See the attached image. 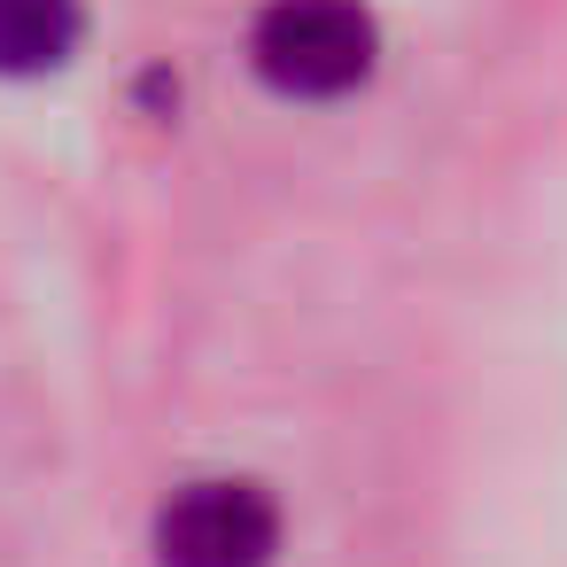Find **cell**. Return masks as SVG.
I'll return each mask as SVG.
<instances>
[{
	"mask_svg": "<svg viewBox=\"0 0 567 567\" xmlns=\"http://www.w3.org/2000/svg\"><path fill=\"white\" fill-rule=\"evenodd\" d=\"M249 55H257L265 86H280L296 102H334L373 71V17L358 0H265Z\"/></svg>",
	"mask_w": 567,
	"mask_h": 567,
	"instance_id": "obj_1",
	"label": "cell"
},
{
	"mask_svg": "<svg viewBox=\"0 0 567 567\" xmlns=\"http://www.w3.org/2000/svg\"><path fill=\"white\" fill-rule=\"evenodd\" d=\"M272 551L280 505L241 474L179 482L156 513V567H272Z\"/></svg>",
	"mask_w": 567,
	"mask_h": 567,
	"instance_id": "obj_2",
	"label": "cell"
},
{
	"mask_svg": "<svg viewBox=\"0 0 567 567\" xmlns=\"http://www.w3.org/2000/svg\"><path fill=\"white\" fill-rule=\"evenodd\" d=\"M79 32H86L79 0H0V79H40L71 63Z\"/></svg>",
	"mask_w": 567,
	"mask_h": 567,
	"instance_id": "obj_3",
	"label": "cell"
}]
</instances>
